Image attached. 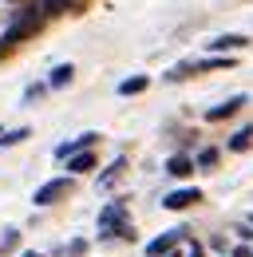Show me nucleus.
Returning a JSON list of instances; mask_svg holds the SVG:
<instances>
[{"label":"nucleus","mask_w":253,"mask_h":257,"mask_svg":"<svg viewBox=\"0 0 253 257\" xmlns=\"http://www.w3.org/2000/svg\"><path fill=\"white\" fill-rule=\"evenodd\" d=\"M44 20H48V16H44V8H24V12H16V20L8 24V32L0 36V60H4V56H12L24 40H32V36L44 28Z\"/></svg>","instance_id":"f257e3e1"},{"label":"nucleus","mask_w":253,"mask_h":257,"mask_svg":"<svg viewBox=\"0 0 253 257\" xmlns=\"http://www.w3.org/2000/svg\"><path fill=\"white\" fill-rule=\"evenodd\" d=\"M99 237H135V229H131V222H126V206L123 202H111L103 214H99Z\"/></svg>","instance_id":"f03ea898"},{"label":"nucleus","mask_w":253,"mask_h":257,"mask_svg":"<svg viewBox=\"0 0 253 257\" xmlns=\"http://www.w3.org/2000/svg\"><path fill=\"white\" fill-rule=\"evenodd\" d=\"M75 194V178H52V182H44L40 190H36V206H56V202H63V198H71Z\"/></svg>","instance_id":"7ed1b4c3"},{"label":"nucleus","mask_w":253,"mask_h":257,"mask_svg":"<svg viewBox=\"0 0 253 257\" xmlns=\"http://www.w3.org/2000/svg\"><path fill=\"white\" fill-rule=\"evenodd\" d=\"M198 202H202V190H198V186L170 190L166 198H162V206H166V210H190V206H198Z\"/></svg>","instance_id":"20e7f679"},{"label":"nucleus","mask_w":253,"mask_h":257,"mask_svg":"<svg viewBox=\"0 0 253 257\" xmlns=\"http://www.w3.org/2000/svg\"><path fill=\"white\" fill-rule=\"evenodd\" d=\"M182 233H186V229H166L162 237H155V241L147 245V257H166L178 241H182Z\"/></svg>","instance_id":"39448f33"},{"label":"nucleus","mask_w":253,"mask_h":257,"mask_svg":"<svg viewBox=\"0 0 253 257\" xmlns=\"http://www.w3.org/2000/svg\"><path fill=\"white\" fill-rule=\"evenodd\" d=\"M241 107H245V95H233V99H225V103H218V107H210V111H206V119H210V123H221V119L237 115Z\"/></svg>","instance_id":"423d86ee"},{"label":"nucleus","mask_w":253,"mask_h":257,"mask_svg":"<svg viewBox=\"0 0 253 257\" xmlns=\"http://www.w3.org/2000/svg\"><path fill=\"white\" fill-rule=\"evenodd\" d=\"M95 143H99V135H95V131H87V135H79V139L63 143V147L56 151V155H60V159H71V155H79V151H91Z\"/></svg>","instance_id":"0eeeda50"},{"label":"nucleus","mask_w":253,"mask_h":257,"mask_svg":"<svg viewBox=\"0 0 253 257\" xmlns=\"http://www.w3.org/2000/svg\"><path fill=\"white\" fill-rule=\"evenodd\" d=\"M245 44H249V40H245V36L229 32V36H214V40H210V44H206V48H210V52H237V48H245Z\"/></svg>","instance_id":"6e6552de"},{"label":"nucleus","mask_w":253,"mask_h":257,"mask_svg":"<svg viewBox=\"0 0 253 257\" xmlns=\"http://www.w3.org/2000/svg\"><path fill=\"white\" fill-rule=\"evenodd\" d=\"M67 170H71V174H87V170H95V155H91V151L71 155V159H67Z\"/></svg>","instance_id":"1a4fd4ad"},{"label":"nucleus","mask_w":253,"mask_h":257,"mask_svg":"<svg viewBox=\"0 0 253 257\" xmlns=\"http://www.w3.org/2000/svg\"><path fill=\"white\" fill-rule=\"evenodd\" d=\"M166 174H174V178H190V174H194V162H190L186 155H174V159L166 162Z\"/></svg>","instance_id":"9d476101"},{"label":"nucleus","mask_w":253,"mask_h":257,"mask_svg":"<svg viewBox=\"0 0 253 257\" xmlns=\"http://www.w3.org/2000/svg\"><path fill=\"white\" fill-rule=\"evenodd\" d=\"M71 75H75V67H71V64L52 67V75H48V87H67V83H71Z\"/></svg>","instance_id":"9b49d317"},{"label":"nucleus","mask_w":253,"mask_h":257,"mask_svg":"<svg viewBox=\"0 0 253 257\" xmlns=\"http://www.w3.org/2000/svg\"><path fill=\"white\" fill-rule=\"evenodd\" d=\"M249 147H253V123H249V127H241L233 139H229V151H237V155H241V151H249Z\"/></svg>","instance_id":"f8f14e48"},{"label":"nucleus","mask_w":253,"mask_h":257,"mask_svg":"<svg viewBox=\"0 0 253 257\" xmlns=\"http://www.w3.org/2000/svg\"><path fill=\"white\" fill-rule=\"evenodd\" d=\"M147 83H151L147 75H131V79L119 83V95H139V91H147Z\"/></svg>","instance_id":"ddd939ff"},{"label":"nucleus","mask_w":253,"mask_h":257,"mask_svg":"<svg viewBox=\"0 0 253 257\" xmlns=\"http://www.w3.org/2000/svg\"><path fill=\"white\" fill-rule=\"evenodd\" d=\"M123 166H126V159H115V162H111V170H107V174L99 178V190H107V186H115V182H119V174H123Z\"/></svg>","instance_id":"4468645a"},{"label":"nucleus","mask_w":253,"mask_h":257,"mask_svg":"<svg viewBox=\"0 0 253 257\" xmlns=\"http://www.w3.org/2000/svg\"><path fill=\"white\" fill-rule=\"evenodd\" d=\"M32 131L28 127H16V131H4V135H0V147H16V143H24V139H28Z\"/></svg>","instance_id":"2eb2a0df"},{"label":"nucleus","mask_w":253,"mask_h":257,"mask_svg":"<svg viewBox=\"0 0 253 257\" xmlns=\"http://www.w3.org/2000/svg\"><path fill=\"white\" fill-rule=\"evenodd\" d=\"M40 8H44V16H63V12H71V0H44Z\"/></svg>","instance_id":"dca6fc26"},{"label":"nucleus","mask_w":253,"mask_h":257,"mask_svg":"<svg viewBox=\"0 0 253 257\" xmlns=\"http://www.w3.org/2000/svg\"><path fill=\"white\" fill-rule=\"evenodd\" d=\"M20 245V229H4V237H0V253H12Z\"/></svg>","instance_id":"f3484780"},{"label":"nucleus","mask_w":253,"mask_h":257,"mask_svg":"<svg viewBox=\"0 0 253 257\" xmlns=\"http://www.w3.org/2000/svg\"><path fill=\"white\" fill-rule=\"evenodd\" d=\"M214 162H218V151H214V147H206V151L198 155V166H214Z\"/></svg>","instance_id":"a211bd4d"},{"label":"nucleus","mask_w":253,"mask_h":257,"mask_svg":"<svg viewBox=\"0 0 253 257\" xmlns=\"http://www.w3.org/2000/svg\"><path fill=\"white\" fill-rule=\"evenodd\" d=\"M229 257H253V249H245V245H237V249H233Z\"/></svg>","instance_id":"6ab92c4d"},{"label":"nucleus","mask_w":253,"mask_h":257,"mask_svg":"<svg viewBox=\"0 0 253 257\" xmlns=\"http://www.w3.org/2000/svg\"><path fill=\"white\" fill-rule=\"evenodd\" d=\"M186 257H202V245L194 241V245H190V253H186Z\"/></svg>","instance_id":"aec40b11"},{"label":"nucleus","mask_w":253,"mask_h":257,"mask_svg":"<svg viewBox=\"0 0 253 257\" xmlns=\"http://www.w3.org/2000/svg\"><path fill=\"white\" fill-rule=\"evenodd\" d=\"M166 257H182V253H174V249H170V253H166Z\"/></svg>","instance_id":"412c9836"},{"label":"nucleus","mask_w":253,"mask_h":257,"mask_svg":"<svg viewBox=\"0 0 253 257\" xmlns=\"http://www.w3.org/2000/svg\"><path fill=\"white\" fill-rule=\"evenodd\" d=\"M20 257H40V253H20Z\"/></svg>","instance_id":"4be33fe9"},{"label":"nucleus","mask_w":253,"mask_h":257,"mask_svg":"<svg viewBox=\"0 0 253 257\" xmlns=\"http://www.w3.org/2000/svg\"><path fill=\"white\" fill-rule=\"evenodd\" d=\"M249 225H253V214H249Z\"/></svg>","instance_id":"5701e85b"}]
</instances>
